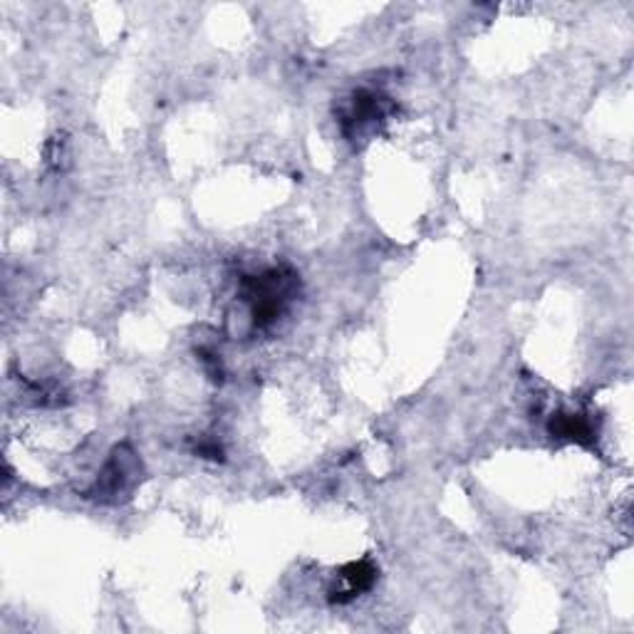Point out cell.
Masks as SVG:
<instances>
[{"label": "cell", "mask_w": 634, "mask_h": 634, "mask_svg": "<svg viewBox=\"0 0 634 634\" xmlns=\"http://www.w3.org/2000/svg\"><path fill=\"white\" fill-rule=\"evenodd\" d=\"M389 100L385 94L372 90H359L353 94V100L347 102V110L343 112V130L347 136H363L367 130H375L379 122L387 120Z\"/></svg>", "instance_id": "3957f363"}, {"label": "cell", "mask_w": 634, "mask_h": 634, "mask_svg": "<svg viewBox=\"0 0 634 634\" xmlns=\"http://www.w3.org/2000/svg\"><path fill=\"white\" fill-rule=\"evenodd\" d=\"M197 452L207 458H223V452H221L219 444H201Z\"/></svg>", "instance_id": "8992f818"}, {"label": "cell", "mask_w": 634, "mask_h": 634, "mask_svg": "<svg viewBox=\"0 0 634 634\" xmlns=\"http://www.w3.org/2000/svg\"><path fill=\"white\" fill-rule=\"evenodd\" d=\"M377 582V565L372 560H355L347 563L340 570V588H333L327 594V600L333 604H347L353 602L359 594L372 590Z\"/></svg>", "instance_id": "277c9868"}, {"label": "cell", "mask_w": 634, "mask_h": 634, "mask_svg": "<svg viewBox=\"0 0 634 634\" xmlns=\"http://www.w3.org/2000/svg\"><path fill=\"white\" fill-rule=\"evenodd\" d=\"M548 434L558 442H572L580 446H594L598 426L588 414L580 412H555L548 422Z\"/></svg>", "instance_id": "5b68a950"}, {"label": "cell", "mask_w": 634, "mask_h": 634, "mask_svg": "<svg viewBox=\"0 0 634 634\" xmlns=\"http://www.w3.org/2000/svg\"><path fill=\"white\" fill-rule=\"evenodd\" d=\"M300 292V276L286 266L268 268L241 280L238 298L248 310L251 330H270L286 315Z\"/></svg>", "instance_id": "6da1fadb"}, {"label": "cell", "mask_w": 634, "mask_h": 634, "mask_svg": "<svg viewBox=\"0 0 634 634\" xmlns=\"http://www.w3.org/2000/svg\"><path fill=\"white\" fill-rule=\"evenodd\" d=\"M142 479V461L130 444L114 446V452L107 458L100 471L92 496L102 503H116L126 499L134 491V486Z\"/></svg>", "instance_id": "7a4b0ae2"}]
</instances>
